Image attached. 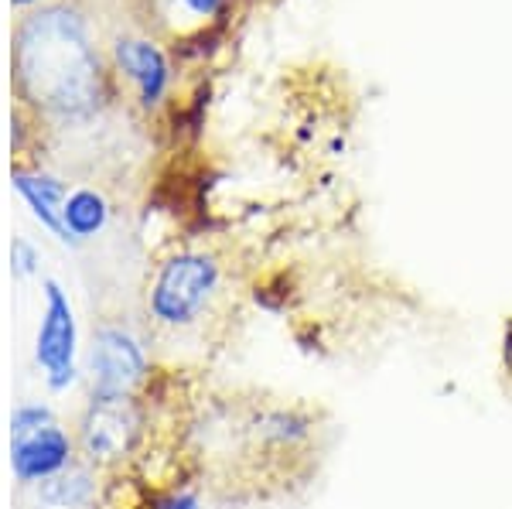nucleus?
<instances>
[{"mask_svg":"<svg viewBox=\"0 0 512 509\" xmlns=\"http://www.w3.org/2000/svg\"><path fill=\"white\" fill-rule=\"evenodd\" d=\"M21 79L38 103L79 117L96 106L99 76L82 21L69 11L35 14L21 31Z\"/></svg>","mask_w":512,"mask_h":509,"instance_id":"f257e3e1","label":"nucleus"},{"mask_svg":"<svg viewBox=\"0 0 512 509\" xmlns=\"http://www.w3.org/2000/svg\"><path fill=\"white\" fill-rule=\"evenodd\" d=\"M226 287L222 264L205 250H178L161 260L144 291L147 328L161 335H188L212 322Z\"/></svg>","mask_w":512,"mask_h":509,"instance_id":"f03ea898","label":"nucleus"},{"mask_svg":"<svg viewBox=\"0 0 512 509\" xmlns=\"http://www.w3.org/2000/svg\"><path fill=\"white\" fill-rule=\"evenodd\" d=\"M103 479L106 472L93 469L79 458L72 469L41 482L35 489V499L41 509H96L99 499H103Z\"/></svg>","mask_w":512,"mask_h":509,"instance_id":"6e6552de","label":"nucleus"},{"mask_svg":"<svg viewBox=\"0 0 512 509\" xmlns=\"http://www.w3.org/2000/svg\"><path fill=\"white\" fill-rule=\"evenodd\" d=\"M86 380V400H127L144 397L151 387V346L147 335L120 318H103L93 325V339L82 363Z\"/></svg>","mask_w":512,"mask_h":509,"instance_id":"7ed1b4c3","label":"nucleus"},{"mask_svg":"<svg viewBox=\"0 0 512 509\" xmlns=\"http://www.w3.org/2000/svg\"><path fill=\"white\" fill-rule=\"evenodd\" d=\"M14 192L28 202L31 216L52 236H59L65 243V229H62V205L69 199V188L52 175H28V171H14Z\"/></svg>","mask_w":512,"mask_h":509,"instance_id":"1a4fd4ad","label":"nucleus"},{"mask_svg":"<svg viewBox=\"0 0 512 509\" xmlns=\"http://www.w3.org/2000/svg\"><path fill=\"white\" fill-rule=\"evenodd\" d=\"M35 366L52 393H69L82 380V342L79 318L72 308L69 291L45 277L41 281V315L35 332Z\"/></svg>","mask_w":512,"mask_h":509,"instance_id":"39448f33","label":"nucleus"},{"mask_svg":"<svg viewBox=\"0 0 512 509\" xmlns=\"http://www.w3.org/2000/svg\"><path fill=\"white\" fill-rule=\"evenodd\" d=\"M52 421H59V414H55L45 400H24V404L14 407V414H11V438L31 434V431L45 428V424H52Z\"/></svg>","mask_w":512,"mask_h":509,"instance_id":"f8f14e48","label":"nucleus"},{"mask_svg":"<svg viewBox=\"0 0 512 509\" xmlns=\"http://www.w3.org/2000/svg\"><path fill=\"white\" fill-rule=\"evenodd\" d=\"M195 14H216L219 11V0H185Z\"/></svg>","mask_w":512,"mask_h":509,"instance_id":"2eb2a0df","label":"nucleus"},{"mask_svg":"<svg viewBox=\"0 0 512 509\" xmlns=\"http://www.w3.org/2000/svg\"><path fill=\"white\" fill-rule=\"evenodd\" d=\"M117 59L123 69L130 72V79L140 86V100H144V106L158 103L164 86H168V65H164V55L158 48L147 45V41H120Z\"/></svg>","mask_w":512,"mask_h":509,"instance_id":"9d476101","label":"nucleus"},{"mask_svg":"<svg viewBox=\"0 0 512 509\" xmlns=\"http://www.w3.org/2000/svg\"><path fill=\"white\" fill-rule=\"evenodd\" d=\"M106 223H110V202L96 188H76V192H69V199L62 205L65 243L79 246L93 240L96 233H103Z\"/></svg>","mask_w":512,"mask_h":509,"instance_id":"9b49d317","label":"nucleus"},{"mask_svg":"<svg viewBox=\"0 0 512 509\" xmlns=\"http://www.w3.org/2000/svg\"><path fill=\"white\" fill-rule=\"evenodd\" d=\"M315 417L301 407H263L246 421V434L256 448L270 455H287V451L308 448L315 438Z\"/></svg>","mask_w":512,"mask_h":509,"instance_id":"0eeeda50","label":"nucleus"},{"mask_svg":"<svg viewBox=\"0 0 512 509\" xmlns=\"http://www.w3.org/2000/svg\"><path fill=\"white\" fill-rule=\"evenodd\" d=\"M14 4H31V0H14Z\"/></svg>","mask_w":512,"mask_h":509,"instance_id":"dca6fc26","label":"nucleus"},{"mask_svg":"<svg viewBox=\"0 0 512 509\" xmlns=\"http://www.w3.org/2000/svg\"><path fill=\"white\" fill-rule=\"evenodd\" d=\"M38 264H41L38 246L31 243V240H24V236H14V243H11V270H14V277H35Z\"/></svg>","mask_w":512,"mask_h":509,"instance_id":"4468645a","label":"nucleus"},{"mask_svg":"<svg viewBox=\"0 0 512 509\" xmlns=\"http://www.w3.org/2000/svg\"><path fill=\"white\" fill-rule=\"evenodd\" d=\"M144 509H205L202 506V496L198 489L192 486H171V489H161L158 496H151V503Z\"/></svg>","mask_w":512,"mask_h":509,"instance_id":"ddd939ff","label":"nucleus"},{"mask_svg":"<svg viewBox=\"0 0 512 509\" xmlns=\"http://www.w3.org/2000/svg\"><path fill=\"white\" fill-rule=\"evenodd\" d=\"M79 462L76 431L65 428L62 421H52L45 428L11 438V472L14 482L24 489H38L41 482L55 479L65 469Z\"/></svg>","mask_w":512,"mask_h":509,"instance_id":"423d86ee","label":"nucleus"},{"mask_svg":"<svg viewBox=\"0 0 512 509\" xmlns=\"http://www.w3.org/2000/svg\"><path fill=\"white\" fill-rule=\"evenodd\" d=\"M147 438H151V410L144 397L86 400L76 421L79 458L99 472H120L137 462Z\"/></svg>","mask_w":512,"mask_h":509,"instance_id":"20e7f679","label":"nucleus"}]
</instances>
